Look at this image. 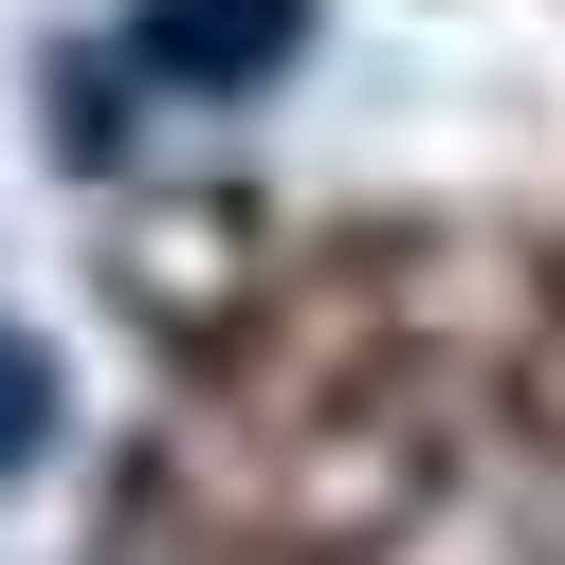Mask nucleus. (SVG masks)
<instances>
[{
    "mask_svg": "<svg viewBox=\"0 0 565 565\" xmlns=\"http://www.w3.org/2000/svg\"><path fill=\"white\" fill-rule=\"evenodd\" d=\"M55 438V365H38V347H19V329H0V475H19V456H38Z\"/></svg>",
    "mask_w": 565,
    "mask_h": 565,
    "instance_id": "obj_2",
    "label": "nucleus"
},
{
    "mask_svg": "<svg viewBox=\"0 0 565 565\" xmlns=\"http://www.w3.org/2000/svg\"><path fill=\"white\" fill-rule=\"evenodd\" d=\"M310 0H147V55L164 74H274Z\"/></svg>",
    "mask_w": 565,
    "mask_h": 565,
    "instance_id": "obj_1",
    "label": "nucleus"
}]
</instances>
